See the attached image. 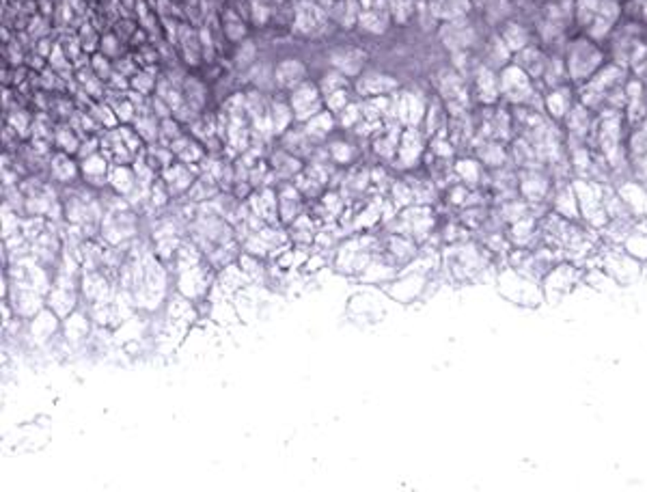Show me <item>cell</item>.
<instances>
[{"mask_svg": "<svg viewBox=\"0 0 647 492\" xmlns=\"http://www.w3.org/2000/svg\"><path fill=\"white\" fill-rule=\"evenodd\" d=\"M255 52H257V48L251 39L240 41V48H238V52H235V65H238L240 69H251L253 61H255Z\"/></svg>", "mask_w": 647, "mask_h": 492, "instance_id": "f546056e", "label": "cell"}, {"mask_svg": "<svg viewBox=\"0 0 647 492\" xmlns=\"http://www.w3.org/2000/svg\"><path fill=\"white\" fill-rule=\"evenodd\" d=\"M453 168H455V178H458L464 186H468V188H475V186L481 184V180H486L483 164H481L477 158H468V156H464V158L455 160Z\"/></svg>", "mask_w": 647, "mask_h": 492, "instance_id": "7c38bea8", "label": "cell"}, {"mask_svg": "<svg viewBox=\"0 0 647 492\" xmlns=\"http://www.w3.org/2000/svg\"><path fill=\"white\" fill-rule=\"evenodd\" d=\"M438 37L451 54H455V52L470 50L477 44V28L470 22V18H458L449 22H440Z\"/></svg>", "mask_w": 647, "mask_h": 492, "instance_id": "3957f363", "label": "cell"}, {"mask_svg": "<svg viewBox=\"0 0 647 492\" xmlns=\"http://www.w3.org/2000/svg\"><path fill=\"white\" fill-rule=\"evenodd\" d=\"M548 59H550V54H548L538 41L528 44L526 48L518 50V52L512 56V61H514L520 69H524V72L528 74V78H531L538 86H540L542 80H544V74H546V67H548Z\"/></svg>", "mask_w": 647, "mask_h": 492, "instance_id": "5b68a950", "label": "cell"}, {"mask_svg": "<svg viewBox=\"0 0 647 492\" xmlns=\"http://www.w3.org/2000/svg\"><path fill=\"white\" fill-rule=\"evenodd\" d=\"M498 89H501V100L509 106H522L535 95L540 86L528 78L524 69H520L514 61L507 63L498 72Z\"/></svg>", "mask_w": 647, "mask_h": 492, "instance_id": "7a4b0ae2", "label": "cell"}, {"mask_svg": "<svg viewBox=\"0 0 647 492\" xmlns=\"http://www.w3.org/2000/svg\"><path fill=\"white\" fill-rule=\"evenodd\" d=\"M399 82L378 69H365L359 80H356V93L365 95V98H378V95H391L397 91Z\"/></svg>", "mask_w": 647, "mask_h": 492, "instance_id": "52a82bcc", "label": "cell"}, {"mask_svg": "<svg viewBox=\"0 0 647 492\" xmlns=\"http://www.w3.org/2000/svg\"><path fill=\"white\" fill-rule=\"evenodd\" d=\"M78 39H80V46H82L84 52H91V50L98 46V33H95V28H93L91 24H84L82 31H80V35H78Z\"/></svg>", "mask_w": 647, "mask_h": 492, "instance_id": "e575fe53", "label": "cell"}, {"mask_svg": "<svg viewBox=\"0 0 647 492\" xmlns=\"http://www.w3.org/2000/svg\"><path fill=\"white\" fill-rule=\"evenodd\" d=\"M119 50H121V41H119V35H104L102 41H100V52H104L108 59L110 56H119Z\"/></svg>", "mask_w": 647, "mask_h": 492, "instance_id": "836d02e7", "label": "cell"}, {"mask_svg": "<svg viewBox=\"0 0 647 492\" xmlns=\"http://www.w3.org/2000/svg\"><path fill=\"white\" fill-rule=\"evenodd\" d=\"M341 89H349V78L345 74H341L339 69H331V72H326V74L321 76L319 91H321L324 98L331 95V93H337Z\"/></svg>", "mask_w": 647, "mask_h": 492, "instance_id": "d4e9b609", "label": "cell"}, {"mask_svg": "<svg viewBox=\"0 0 647 492\" xmlns=\"http://www.w3.org/2000/svg\"><path fill=\"white\" fill-rule=\"evenodd\" d=\"M481 11L486 15V22L492 28H498L503 22L514 18L516 3H514V0H486V5H483Z\"/></svg>", "mask_w": 647, "mask_h": 492, "instance_id": "2e32d148", "label": "cell"}, {"mask_svg": "<svg viewBox=\"0 0 647 492\" xmlns=\"http://www.w3.org/2000/svg\"><path fill=\"white\" fill-rule=\"evenodd\" d=\"M222 31L229 41H244L246 39V22L240 18L238 11L227 9L222 13Z\"/></svg>", "mask_w": 647, "mask_h": 492, "instance_id": "44dd1931", "label": "cell"}, {"mask_svg": "<svg viewBox=\"0 0 647 492\" xmlns=\"http://www.w3.org/2000/svg\"><path fill=\"white\" fill-rule=\"evenodd\" d=\"M347 104H352L349 102V89H341L337 93H331V95L324 98V106H326V110H331L333 114H341L347 108Z\"/></svg>", "mask_w": 647, "mask_h": 492, "instance_id": "1f68e13d", "label": "cell"}, {"mask_svg": "<svg viewBox=\"0 0 647 492\" xmlns=\"http://www.w3.org/2000/svg\"><path fill=\"white\" fill-rule=\"evenodd\" d=\"M359 24L365 28L367 33H373V35H382L389 28L391 24V13L387 11H378V9H367L361 13V20Z\"/></svg>", "mask_w": 647, "mask_h": 492, "instance_id": "ffe728a7", "label": "cell"}, {"mask_svg": "<svg viewBox=\"0 0 647 492\" xmlns=\"http://www.w3.org/2000/svg\"><path fill=\"white\" fill-rule=\"evenodd\" d=\"M182 136V128H180V121L175 117H166V119H160V132H158V138L162 145L171 147V145Z\"/></svg>", "mask_w": 647, "mask_h": 492, "instance_id": "83f0119b", "label": "cell"}, {"mask_svg": "<svg viewBox=\"0 0 647 492\" xmlns=\"http://www.w3.org/2000/svg\"><path fill=\"white\" fill-rule=\"evenodd\" d=\"M293 119H296V114H293L291 104H287L283 100L270 102V124H272L274 134H285Z\"/></svg>", "mask_w": 647, "mask_h": 492, "instance_id": "ac0fdd59", "label": "cell"}, {"mask_svg": "<svg viewBox=\"0 0 647 492\" xmlns=\"http://www.w3.org/2000/svg\"><path fill=\"white\" fill-rule=\"evenodd\" d=\"M337 126V121H335V114L331 112V110H321V112H317L315 117H311L309 121H305V132H307V136L313 140V142H317V140H324L326 138L331 132H333V128Z\"/></svg>", "mask_w": 647, "mask_h": 492, "instance_id": "9a60e30c", "label": "cell"}, {"mask_svg": "<svg viewBox=\"0 0 647 492\" xmlns=\"http://www.w3.org/2000/svg\"><path fill=\"white\" fill-rule=\"evenodd\" d=\"M91 67H93V74L100 78V80H110L114 76V69H112V63L110 59L104 54V52H95L91 56Z\"/></svg>", "mask_w": 647, "mask_h": 492, "instance_id": "4dcf8cb0", "label": "cell"}, {"mask_svg": "<svg viewBox=\"0 0 647 492\" xmlns=\"http://www.w3.org/2000/svg\"><path fill=\"white\" fill-rule=\"evenodd\" d=\"M425 134L423 130L419 128H403L401 132V138H399V149H397V156H399V162L401 166H417L425 154Z\"/></svg>", "mask_w": 647, "mask_h": 492, "instance_id": "9c48e42d", "label": "cell"}, {"mask_svg": "<svg viewBox=\"0 0 647 492\" xmlns=\"http://www.w3.org/2000/svg\"><path fill=\"white\" fill-rule=\"evenodd\" d=\"M130 86H132V91H136L138 95H149V93H154L156 91V86H158V80H156V76L149 72L147 74V67L142 69V72H136L132 78H130Z\"/></svg>", "mask_w": 647, "mask_h": 492, "instance_id": "4316f807", "label": "cell"}, {"mask_svg": "<svg viewBox=\"0 0 647 492\" xmlns=\"http://www.w3.org/2000/svg\"><path fill=\"white\" fill-rule=\"evenodd\" d=\"M331 156H333L335 162L347 164V162H352V160L356 158V149L352 147L349 142H345V140H337V142L331 145Z\"/></svg>", "mask_w": 647, "mask_h": 492, "instance_id": "d6a6232c", "label": "cell"}, {"mask_svg": "<svg viewBox=\"0 0 647 492\" xmlns=\"http://www.w3.org/2000/svg\"><path fill=\"white\" fill-rule=\"evenodd\" d=\"M289 104L298 121H309L317 112L324 110V95L319 91V84L305 80L300 86H296V89L291 91Z\"/></svg>", "mask_w": 647, "mask_h": 492, "instance_id": "277c9868", "label": "cell"}, {"mask_svg": "<svg viewBox=\"0 0 647 492\" xmlns=\"http://www.w3.org/2000/svg\"><path fill=\"white\" fill-rule=\"evenodd\" d=\"M52 173H54V178L56 180H61V182H72L76 175H78V166H76V162L72 160V154H56L54 158H52Z\"/></svg>", "mask_w": 647, "mask_h": 492, "instance_id": "cb8c5ba5", "label": "cell"}, {"mask_svg": "<svg viewBox=\"0 0 647 492\" xmlns=\"http://www.w3.org/2000/svg\"><path fill=\"white\" fill-rule=\"evenodd\" d=\"M82 175L89 180L91 184H106L108 182V173H110V166H108V160L104 158V154H91L82 158Z\"/></svg>", "mask_w": 647, "mask_h": 492, "instance_id": "5bb4252c", "label": "cell"}, {"mask_svg": "<svg viewBox=\"0 0 647 492\" xmlns=\"http://www.w3.org/2000/svg\"><path fill=\"white\" fill-rule=\"evenodd\" d=\"M331 65L333 69H339L347 78H359L365 72L367 65V52L354 46H341L331 52Z\"/></svg>", "mask_w": 647, "mask_h": 492, "instance_id": "8992f818", "label": "cell"}, {"mask_svg": "<svg viewBox=\"0 0 647 492\" xmlns=\"http://www.w3.org/2000/svg\"><path fill=\"white\" fill-rule=\"evenodd\" d=\"M162 182L175 194V192L188 190L194 184V175H192L188 164H178V166H168V168L162 171Z\"/></svg>", "mask_w": 647, "mask_h": 492, "instance_id": "4fadbf2b", "label": "cell"}, {"mask_svg": "<svg viewBox=\"0 0 647 492\" xmlns=\"http://www.w3.org/2000/svg\"><path fill=\"white\" fill-rule=\"evenodd\" d=\"M253 206H255V212H257L259 216L268 218L272 212L279 210V201H276V197L270 192V188H263L261 192H257V194L253 197Z\"/></svg>", "mask_w": 647, "mask_h": 492, "instance_id": "484cf974", "label": "cell"}, {"mask_svg": "<svg viewBox=\"0 0 647 492\" xmlns=\"http://www.w3.org/2000/svg\"><path fill=\"white\" fill-rule=\"evenodd\" d=\"M276 86L283 91H293L307 80V65L298 59H285L274 67Z\"/></svg>", "mask_w": 647, "mask_h": 492, "instance_id": "30bf717a", "label": "cell"}, {"mask_svg": "<svg viewBox=\"0 0 647 492\" xmlns=\"http://www.w3.org/2000/svg\"><path fill=\"white\" fill-rule=\"evenodd\" d=\"M108 184L119 194H130L136 188L138 178H136L134 168H130L128 164H116L108 173Z\"/></svg>", "mask_w": 647, "mask_h": 492, "instance_id": "e0dca14e", "label": "cell"}, {"mask_svg": "<svg viewBox=\"0 0 647 492\" xmlns=\"http://www.w3.org/2000/svg\"><path fill=\"white\" fill-rule=\"evenodd\" d=\"M272 166L274 171L279 173L281 178H296L302 173V162L298 156H293L289 152H281V154H274L272 158Z\"/></svg>", "mask_w": 647, "mask_h": 492, "instance_id": "603a6c76", "label": "cell"}, {"mask_svg": "<svg viewBox=\"0 0 647 492\" xmlns=\"http://www.w3.org/2000/svg\"><path fill=\"white\" fill-rule=\"evenodd\" d=\"M56 142H58V147H61L65 154H76V152H80V138H78V134H76L74 130H69L67 126H63V128L56 130Z\"/></svg>", "mask_w": 647, "mask_h": 492, "instance_id": "f1b7e54d", "label": "cell"}, {"mask_svg": "<svg viewBox=\"0 0 647 492\" xmlns=\"http://www.w3.org/2000/svg\"><path fill=\"white\" fill-rule=\"evenodd\" d=\"M300 190L298 188H293V186H285L283 188V192H281V197H279V212H281V218L283 220H291L293 216H296L300 210Z\"/></svg>", "mask_w": 647, "mask_h": 492, "instance_id": "7402d4cb", "label": "cell"}, {"mask_svg": "<svg viewBox=\"0 0 647 492\" xmlns=\"http://www.w3.org/2000/svg\"><path fill=\"white\" fill-rule=\"evenodd\" d=\"M563 59H566V67H568V74L574 86H582L587 80L594 78V74L602 65L611 61L606 48L580 31H576L568 39L566 50H563Z\"/></svg>", "mask_w": 647, "mask_h": 492, "instance_id": "6da1fadb", "label": "cell"}, {"mask_svg": "<svg viewBox=\"0 0 647 492\" xmlns=\"http://www.w3.org/2000/svg\"><path fill=\"white\" fill-rule=\"evenodd\" d=\"M324 24H326V15L324 11L315 5V3H300L298 5V11H296V26L305 35H315L319 33Z\"/></svg>", "mask_w": 647, "mask_h": 492, "instance_id": "8fae6325", "label": "cell"}, {"mask_svg": "<svg viewBox=\"0 0 647 492\" xmlns=\"http://www.w3.org/2000/svg\"><path fill=\"white\" fill-rule=\"evenodd\" d=\"M496 33L501 35V39L505 41V46L509 48L512 54H516L518 50L526 48L528 44H533V26L526 24L524 20H520L518 15L509 18L507 22H503L496 28Z\"/></svg>", "mask_w": 647, "mask_h": 492, "instance_id": "ba28073f", "label": "cell"}, {"mask_svg": "<svg viewBox=\"0 0 647 492\" xmlns=\"http://www.w3.org/2000/svg\"><path fill=\"white\" fill-rule=\"evenodd\" d=\"M171 152L178 156L184 164H194L203 160V147L190 136H180L171 145Z\"/></svg>", "mask_w": 647, "mask_h": 492, "instance_id": "d6986e66", "label": "cell"}]
</instances>
